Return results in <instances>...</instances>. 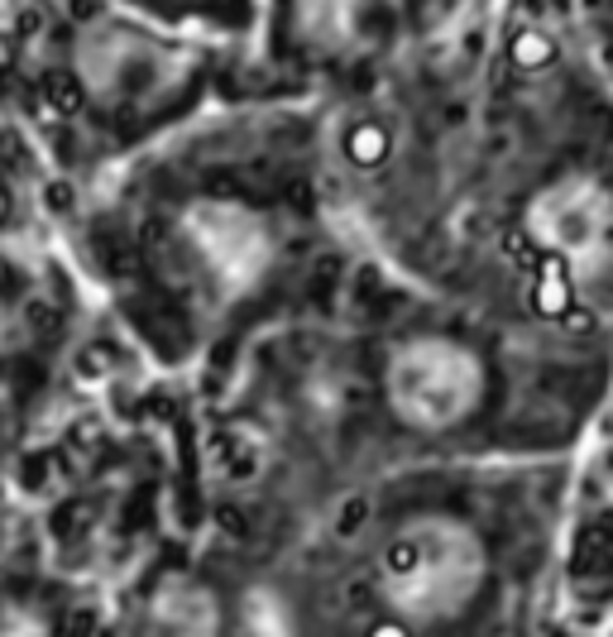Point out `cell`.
<instances>
[{"label": "cell", "instance_id": "3957f363", "mask_svg": "<svg viewBox=\"0 0 613 637\" xmlns=\"http://www.w3.org/2000/svg\"><path fill=\"white\" fill-rule=\"evenodd\" d=\"M609 226H613L609 192L585 182V178H566L561 187H552V192H542V202L532 207L537 240H546L570 259H585V255H594V249H604Z\"/></svg>", "mask_w": 613, "mask_h": 637}, {"label": "cell", "instance_id": "5b68a950", "mask_svg": "<svg viewBox=\"0 0 613 637\" xmlns=\"http://www.w3.org/2000/svg\"><path fill=\"white\" fill-rule=\"evenodd\" d=\"M384 149H389V140H384L379 130H359L355 140H350V154H355V164H379Z\"/></svg>", "mask_w": 613, "mask_h": 637}, {"label": "cell", "instance_id": "9c48e42d", "mask_svg": "<svg viewBox=\"0 0 613 637\" xmlns=\"http://www.w3.org/2000/svg\"><path fill=\"white\" fill-rule=\"evenodd\" d=\"M369 637H408V633H403V628H393V623H389V628H374Z\"/></svg>", "mask_w": 613, "mask_h": 637}, {"label": "cell", "instance_id": "52a82bcc", "mask_svg": "<svg viewBox=\"0 0 613 637\" xmlns=\"http://www.w3.org/2000/svg\"><path fill=\"white\" fill-rule=\"evenodd\" d=\"M359 522H365V504L355 498V504H350V514H341V532H355Z\"/></svg>", "mask_w": 613, "mask_h": 637}, {"label": "cell", "instance_id": "8992f818", "mask_svg": "<svg viewBox=\"0 0 613 637\" xmlns=\"http://www.w3.org/2000/svg\"><path fill=\"white\" fill-rule=\"evenodd\" d=\"M48 102H54V110L62 116V110H78L82 106V92L72 86V78H54V82H48Z\"/></svg>", "mask_w": 613, "mask_h": 637}, {"label": "cell", "instance_id": "ba28073f", "mask_svg": "<svg viewBox=\"0 0 613 637\" xmlns=\"http://www.w3.org/2000/svg\"><path fill=\"white\" fill-rule=\"evenodd\" d=\"M48 207H54V211H68V207H72V192H68V187H48Z\"/></svg>", "mask_w": 613, "mask_h": 637}, {"label": "cell", "instance_id": "6da1fadb", "mask_svg": "<svg viewBox=\"0 0 613 637\" xmlns=\"http://www.w3.org/2000/svg\"><path fill=\"white\" fill-rule=\"evenodd\" d=\"M484 552L470 528L450 518H417L393 532L379 556V590L408 618L441 623L480 594Z\"/></svg>", "mask_w": 613, "mask_h": 637}, {"label": "cell", "instance_id": "30bf717a", "mask_svg": "<svg viewBox=\"0 0 613 637\" xmlns=\"http://www.w3.org/2000/svg\"><path fill=\"white\" fill-rule=\"evenodd\" d=\"M10 216V197H5V187H0V221Z\"/></svg>", "mask_w": 613, "mask_h": 637}, {"label": "cell", "instance_id": "277c9868", "mask_svg": "<svg viewBox=\"0 0 613 637\" xmlns=\"http://www.w3.org/2000/svg\"><path fill=\"white\" fill-rule=\"evenodd\" d=\"M197 240L211 249L225 283H249L264 264V231L240 207H202L197 211Z\"/></svg>", "mask_w": 613, "mask_h": 637}, {"label": "cell", "instance_id": "7a4b0ae2", "mask_svg": "<svg viewBox=\"0 0 613 637\" xmlns=\"http://www.w3.org/2000/svg\"><path fill=\"white\" fill-rule=\"evenodd\" d=\"M480 389H484L480 359L456 341H412L389 365L393 408L427 432H441L465 417L480 403Z\"/></svg>", "mask_w": 613, "mask_h": 637}]
</instances>
